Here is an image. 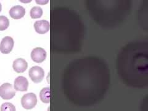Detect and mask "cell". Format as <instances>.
<instances>
[{
	"mask_svg": "<svg viewBox=\"0 0 148 111\" xmlns=\"http://www.w3.org/2000/svg\"><path fill=\"white\" fill-rule=\"evenodd\" d=\"M37 103L36 96L34 93L30 92L22 96L21 99V104L25 109H32L35 107Z\"/></svg>",
	"mask_w": 148,
	"mask_h": 111,
	"instance_id": "cell-1",
	"label": "cell"
},
{
	"mask_svg": "<svg viewBox=\"0 0 148 111\" xmlns=\"http://www.w3.org/2000/svg\"><path fill=\"white\" fill-rule=\"evenodd\" d=\"M16 95V91L11 83H6L0 86V96L4 99L9 100Z\"/></svg>",
	"mask_w": 148,
	"mask_h": 111,
	"instance_id": "cell-2",
	"label": "cell"
},
{
	"mask_svg": "<svg viewBox=\"0 0 148 111\" xmlns=\"http://www.w3.org/2000/svg\"><path fill=\"white\" fill-rule=\"evenodd\" d=\"M29 75L31 80L35 83H40L43 80L45 72L43 69L39 66L32 67L29 72Z\"/></svg>",
	"mask_w": 148,
	"mask_h": 111,
	"instance_id": "cell-3",
	"label": "cell"
},
{
	"mask_svg": "<svg viewBox=\"0 0 148 111\" xmlns=\"http://www.w3.org/2000/svg\"><path fill=\"white\" fill-rule=\"evenodd\" d=\"M14 40L11 36H5L0 43V51L3 54H9L11 52L14 47Z\"/></svg>",
	"mask_w": 148,
	"mask_h": 111,
	"instance_id": "cell-4",
	"label": "cell"
},
{
	"mask_svg": "<svg viewBox=\"0 0 148 111\" xmlns=\"http://www.w3.org/2000/svg\"><path fill=\"white\" fill-rule=\"evenodd\" d=\"M46 58V51L41 48H36L32 50L31 53V58L36 63L43 62Z\"/></svg>",
	"mask_w": 148,
	"mask_h": 111,
	"instance_id": "cell-5",
	"label": "cell"
},
{
	"mask_svg": "<svg viewBox=\"0 0 148 111\" xmlns=\"http://www.w3.org/2000/svg\"><path fill=\"white\" fill-rule=\"evenodd\" d=\"M28 86H29V82L25 77L19 76L15 79L14 88L16 90L22 92L26 91L28 90Z\"/></svg>",
	"mask_w": 148,
	"mask_h": 111,
	"instance_id": "cell-6",
	"label": "cell"
},
{
	"mask_svg": "<svg viewBox=\"0 0 148 111\" xmlns=\"http://www.w3.org/2000/svg\"><path fill=\"white\" fill-rule=\"evenodd\" d=\"M34 29L38 34H45L49 30V22L46 20L36 21L34 24Z\"/></svg>",
	"mask_w": 148,
	"mask_h": 111,
	"instance_id": "cell-7",
	"label": "cell"
},
{
	"mask_svg": "<svg viewBox=\"0 0 148 111\" xmlns=\"http://www.w3.org/2000/svg\"><path fill=\"white\" fill-rule=\"evenodd\" d=\"M9 15L14 19H20L25 14V9L22 6H13L9 11Z\"/></svg>",
	"mask_w": 148,
	"mask_h": 111,
	"instance_id": "cell-8",
	"label": "cell"
},
{
	"mask_svg": "<svg viewBox=\"0 0 148 111\" xmlns=\"http://www.w3.org/2000/svg\"><path fill=\"white\" fill-rule=\"evenodd\" d=\"M12 67L14 70L17 73H23L27 69L28 64L25 59L19 58L14 61Z\"/></svg>",
	"mask_w": 148,
	"mask_h": 111,
	"instance_id": "cell-9",
	"label": "cell"
},
{
	"mask_svg": "<svg viewBox=\"0 0 148 111\" xmlns=\"http://www.w3.org/2000/svg\"><path fill=\"white\" fill-rule=\"evenodd\" d=\"M41 101L44 103H49L51 98V91L49 87H46L41 90L40 92Z\"/></svg>",
	"mask_w": 148,
	"mask_h": 111,
	"instance_id": "cell-10",
	"label": "cell"
},
{
	"mask_svg": "<svg viewBox=\"0 0 148 111\" xmlns=\"http://www.w3.org/2000/svg\"><path fill=\"white\" fill-rule=\"evenodd\" d=\"M30 16L32 18H38L43 15L42 9L38 6L32 8L30 12Z\"/></svg>",
	"mask_w": 148,
	"mask_h": 111,
	"instance_id": "cell-11",
	"label": "cell"
},
{
	"mask_svg": "<svg viewBox=\"0 0 148 111\" xmlns=\"http://www.w3.org/2000/svg\"><path fill=\"white\" fill-rule=\"evenodd\" d=\"M9 25V21L8 18L4 16H0V31L5 30Z\"/></svg>",
	"mask_w": 148,
	"mask_h": 111,
	"instance_id": "cell-12",
	"label": "cell"
},
{
	"mask_svg": "<svg viewBox=\"0 0 148 111\" xmlns=\"http://www.w3.org/2000/svg\"><path fill=\"white\" fill-rule=\"evenodd\" d=\"M1 111H16V109L12 103H5L1 105Z\"/></svg>",
	"mask_w": 148,
	"mask_h": 111,
	"instance_id": "cell-13",
	"label": "cell"
},
{
	"mask_svg": "<svg viewBox=\"0 0 148 111\" xmlns=\"http://www.w3.org/2000/svg\"><path fill=\"white\" fill-rule=\"evenodd\" d=\"M1 3H0V12H1Z\"/></svg>",
	"mask_w": 148,
	"mask_h": 111,
	"instance_id": "cell-14",
	"label": "cell"
}]
</instances>
